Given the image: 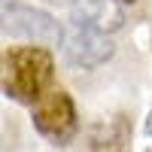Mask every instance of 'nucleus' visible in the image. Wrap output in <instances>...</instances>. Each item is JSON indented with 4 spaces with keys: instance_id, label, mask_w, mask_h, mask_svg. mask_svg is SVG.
<instances>
[{
    "instance_id": "f257e3e1",
    "label": "nucleus",
    "mask_w": 152,
    "mask_h": 152,
    "mask_svg": "<svg viewBox=\"0 0 152 152\" xmlns=\"http://www.w3.org/2000/svg\"><path fill=\"white\" fill-rule=\"evenodd\" d=\"M55 79V58L46 46H12L0 52V88L18 104L34 107Z\"/></svg>"
},
{
    "instance_id": "f03ea898",
    "label": "nucleus",
    "mask_w": 152,
    "mask_h": 152,
    "mask_svg": "<svg viewBox=\"0 0 152 152\" xmlns=\"http://www.w3.org/2000/svg\"><path fill=\"white\" fill-rule=\"evenodd\" d=\"M0 34L52 49V46H61L64 24L49 9L34 6L28 0H0Z\"/></svg>"
},
{
    "instance_id": "7ed1b4c3",
    "label": "nucleus",
    "mask_w": 152,
    "mask_h": 152,
    "mask_svg": "<svg viewBox=\"0 0 152 152\" xmlns=\"http://www.w3.org/2000/svg\"><path fill=\"white\" fill-rule=\"evenodd\" d=\"M34 128L55 146H67L79 131L76 104L64 88H49L34 104Z\"/></svg>"
},
{
    "instance_id": "20e7f679",
    "label": "nucleus",
    "mask_w": 152,
    "mask_h": 152,
    "mask_svg": "<svg viewBox=\"0 0 152 152\" xmlns=\"http://www.w3.org/2000/svg\"><path fill=\"white\" fill-rule=\"evenodd\" d=\"M61 49H64V61L76 70H94L116 55V43L110 40V34L79 21H70L64 28Z\"/></svg>"
},
{
    "instance_id": "39448f33",
    "label": "nucleus",
    "mask_w": 152,
    "mask_h": 152,
    "mask_svg": "<svg viewBox=\"0 0 152 152\" xmlns=\"http://www.w3.org/2000/svg\"><path fill=\"white\" fill-rule=\"evenodd\" d=\"M70 21L97 28L104 34H116L125 28V9L116 0H67Z\"/></svg>"
},
{
    "instance_id": "423d86ee",
    "label": "nucleus",
    "mask_w": 152,
    "mask_h": 152,
    "mask_svg": "<svg viewBox=\"0 0 152 152\" xmlns=\"http://www.w3.org/2000/svg\"><path fill=\"white\" fill-rule=\"evenodd\" d=\"M131 119L128 113H116L91 131V152H131Z\"/></svg>"
},
{
    "instance_id": "0eeeda50",
    "label": "nucleus",
    "mask_w": 152,
    "mask_h": 152,
    "mask_svg": "<svg viewBox=\"0 0 152 152\" xmlns=\"http://www.w3.org/2000/svg\"><path fill=\"white\" fill-rule=\"evenodd\" d=\"M146 134L152 137V110H149V119H146Z\"/></svg>"
},
{
    "instance_id": "6e6552de",
    "label": "nucleus",
    "mask_w": 152,
    "mask_h": 152,
    "mask_svg": "<svg viewBox=\"0 0 152 152\" xmlns=\"http://www.w3.org/2000/svg\"><path fill=\"white\" fill-rule=\"evenodd\" d=\"M116 3H122V6H125V3H137V0H116Z\"/></svg>"
}]
</instances>
